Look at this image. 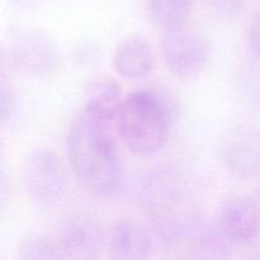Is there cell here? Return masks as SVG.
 Returning <instances> with one entry per match:
<instances>
[{
    "instance_id": "7a4b0ae2",
    "label": "cell",
    "mask_w": 260,
    "mask_h": 260,
    "mask_svg": "<svg viewBox=\"0 0 260 260\" xmlns=\"http://www.w3.org/2000/svg\"><path fill=\"white\" fill-rule=\"evenodd\" d=\"M114 121L124 146L136 155L155 154L169 136L168 104L149 89L132 91L122 99Z\"/></svg>"
},
{
    "instance_id": "ac0fdd59",
    "label": "cell",
    "mask_w": 260,
    "mask_h": 260,
    "mask_svg": "<svg viewBox=\"0 0 260 260\" xmlns=\"http://www.w3.org/2000/svg\"><path fill=\"white\" fill-rule=\"evenodd\" d=\"M249 46L256 57L260 58V10L254 15L248 33Z\"/></svg>"
},
{
    "instance_id": "30bf717a",
    "label": "cell",
    "mask_w": 260,
    "mask_h": 260,
    "mask_svg": "<svg viewBox=\"0 0 260 260\" xmlns=\"http://www.w3.org/2000/svg\"><path fill=\"white\" fill-rule=\"evenodd\" d=\"M151 235L139 221L122 218L112 229L109 250L114 259H145L151 253Z\"/></svg>"
},
{
    "instance_id": "277c9868",
    "label": "cell",
    "mask_w": 260,
    "mask_h": 260,
    "mask_svg": "<svg viewBox=\"0 0 260 260\" xmlns=\"http://www.w3.org/2000/svg\"><path fill=\"white\" fill-rule=\"evenodd\" d=\"M160 48L168 69L180 79L202 74L210 58L207 38L185 23L162 30Z\"/></svg>"
},
{
    "instance_id": "8992f818",
    "label": "cell",
    "mask_w": 260,
    "mask_h": 260,
    "mask_svg": "<svg viewBox=\"0 0 260 260\" xmlns=\"http://www.w3.org/2000/svg\"><path fill=\"white\" fill-rule=\"evenodd\" d=\"M24 182L30 198L42 207H56L65 200V170L58 155L51 150L30 152L25 164Z\"/></svg>"
},
{
    "instance_id": "44dd1931",
    "label": "cell",
    "mask_w": 260,
    "mask_h": 260,
    "mask_svg": "<svg viewBox=\"0 0 260 260\" xmlns=\"http://www.w3.org/2000/svg\"><path fill=\"white\" fill-rule=\"evenodd\" d=\"M36 0H7V3H9L10 5H13V7H19V8H23V7H28V5L33 4Z\"/></svg>"
},
{
    "instance_id": "7c38bea8",
    "label": "cell",
    "mask_w": 260,
    "mask_h": 260,
    "mask_svg": "<svg viewBox=\"0 0 260 260\" xmlns=\"http://www.w3.org/2000/svg\"><path fill=\"white\" fill-rule=\"evenodd\" d=\"M122 90L112 76L99 75L90 79L85 86L84 101L86 113L108 122L114 119L122 103Z\"/></svg>"
},
{
    "instance_id": "6da1fadb",
    "label": "cell",
    "mask_w": 260,
    "mask_h": 260,
    "mask_svg": "<svg viewBox=\"0 0 260 260\" xmlns=\"http://www.w3.org/2000/svg\"><path fill=\"white\" fill-rule=\"evenodd\" d=\"M68 155L79 182L90 192L108 194L121 179V160L107 121L85 111L71 123Z\"/></svg>"
},
{
    "instance_id": "8fae6325",
    "label": "cell",
    "mask_w": 260,
    "mask_h": 260,
    "mask_svg": "<svg viewBox=\"0 0 260 260\" xmlns=\"http://www.w3.org/2000/svg\"><path fill=\"white\" fill-rule=\"evenodd\" d=\"M113 65L118 75L127 80L145 78L155 65L151 46L140 37L124 38L114 51Z\"/></svg>"
},
{
    "instance_id": "2e32d148",
    "label": "cell",
    "mask_w": 260,
    "mask_h": 260,
    "mask_svg": "<svg viewBox=\"0 0 260 260\" xmlns=\"http://www.w3.org/2000/svg\"><path fill=\"white\" fill-rule=\"evenodd\" d=\"M15 111V94L5 81L0 79V126L10 119Z\"/></svg>"
},
{
    "instance_id": "5bb4252c",
    "label": "cell",
    "mask_w": 260,
    "mask_h": 260,
    "mask_svg": "<svg viewBox=\"0 0 260 260\" xmlns=\"http://www.w3.org/2000/svg\"><path fill=\"white\" fill-rule=\"evenodd\" d=\"M18 258L24 260L38 259H66L65 251L57 240L45 236H30L25 239L18 248Z\"/></svg>"
},
{
    "instance_id": "e0dca14e",
    "label": "cell",
    "mask_w": 260,
    "mask_h": 260,
    "mask_svg": "<svg viewBox=\"0 0 260 260\" xmlns=\"http://www.w3.org/2000/svg\"><path fill=\"white\" fill-rule=\"evenodd\" d=\"M245 3L246 0H208L213 13L222 18L235 17L243 10Z\"/></svg>"
},
{
    "instance_id": "ffe728a7",
    "label": "cell",
    "mask_w": 260,
    "mask_h": 260,
    "mask_svg": "<svg viewBox=\"0 0 260 260\" xmlns=\"http://www.w3.org/2000/svg\"><path fill=\"white\" fill-rule=\"evenodd\" d=\"M12 69V62L9 60L7 48L0 46V74H7Z\"/></svg>"
},
{
    "instance_id": "d6986e66",
    "label": "cell",
    "mask_w": 260,
    "mask_h": 260,
    "mask_svg": "<svg viewBox=\"0 0 260 260\" xmlns=\"http://www.w3.org/2000/svg\"><path fill=\"white\" fill-rule=\"evenodd\" d=\"M10 197H12V187L10 180L7 173L0 167V211L4 210L9 205Z\"/></svg>"
},
{
    "instance_id": "9c48e42d",
    "label": "cell",
    "mask_w": 260,
    "mask_h": 260,
    "mask_svg": "<svg viewBox=\"0 0 260 260\" xmlns=\"http://www.w3.org/2000/svg\"><path fill=\"white\" fill-rule=\"evenodd\" d=\"M217 225L233 244L254 243L260 229L258 206L250 197L233 196L221 205Z\"/></svg>"
},
{
    "instance_id": "ba28073f",
    "label": "cell",
    "mask_w": 260,
    "mask_h": 260,
    "mask_svg": "<svg viewBox=\"0 0 260 260\" xmlns=\"http://www.w3.org/2000/svg\"><path fill=\"white\" fill-rule=\"evenodd\" d=\"M221 157L230 173L239 178L260 174V132L253 127L231 128L221 142Z\"/></svg>"
},
{
    "instance_id": "4fadbf2b",
    "label": "cell",
    "mask_w": 260,
    "mask_h": 260,
    "mask_svg": "<svg viewBox=\"0 0 260 260\" xmlns=\"http://www.w3.org/2000/svg\"><path fill=\"white\" fill-rule=\"evenodd\" d=\"M192 7L193 0H146L147 15L162 30L184 24Z\"/></svg>"
},
{
    "instance_id": "9a60e30c",
    "label": "cell",
    "mask_w": 260,
    "mask_h": 260,
    "mask_svg": "<svg viewBox=\"0 0 260 260\" xmlns=\"http://www.w3.org/2000/svg\"><path fill=\"white\" fill-rule=\"evenodd\" d=\"M74 57L80 65L94 66L101 61V50L93 40L84 38L74 47Z\"/></svg>"
},
{
    "instance_id": "3957f363",
    "label": "cell",
    "mask_w": 260,
    "mask_h": 260,
    "mask_svg": "<svg viewBox=\"0 0 260 260\" xmlns=\"http://www.w3.org/2000/svg\"><path fill=\"white\" fill-rule=\"evenodd\" d=\"M188 185L179 172L172 168H157L145 173L136 180V197L149 211L154 222L187 215L183 206Z\"/></svg>"
},
{
    "instance_id": "52a82bcc",
    "label": "cell",
    "mask_w": 260,
    "mask_h": 260,
    "mask_svg": "<svg viewBox=\"0 0 260 260\" xmlns=\"http://www.w3.org/2000/svg\"><path fill=\"white\" fill-rule=\"evenodd\" d=\"M57 241L71 259H94L103 243V231L93 216L84 212L68 213L58 223Z\"/></svg>"
},
{
    "instance_id": "7402d4cb",
    "label": "cell",
    "mask_w": 260,
    "mask_h": 260,
    "mask_svg": "<svg viewBox=\"0 0 260 260\" xmlns=\"http://www.w3.org/2000/svg\"><path fill=\"white\" fill-rule=\"evenodd\" d=\"M2 155H3V144H2V140H0V160H2Z\"/></svg>"
},
{
    "instance_id": "5b68a950",
    "label": "cell",
    "mask_w": 260,
    "mask_h": 260,
    "mask_svg": "<svg viewBox=\"0 0 260 260\" xmlns=\"http://www.w3.org/2000/svg\"><path fill=\"white\" fill-rule=\"evenodd\" d=\"M7 51L13 68L32 76L47 75L57 61L55 42L40 27H13L8 36Z\"/></svg>"
}]
</instances>
